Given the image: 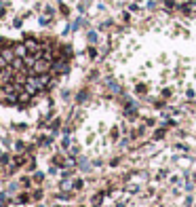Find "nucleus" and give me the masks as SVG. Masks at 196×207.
Instances as JSON below:
<instances>
[{"mask_svg": "<svg viewBox=\"0 0 196 207\" xmlns=\"http://www.w3.org/2000/svg\"><path fill=\"white\" fill-rule=\"evenodd\" d=\"M0 57L6 61V63H9V61H15V51L13 49H4L2 53H0Z\"/></svg>", "mask_w": 196, "mask_h": 207, "instance_id": "f257e3e1", "label": "nucleus"}, {"mask_svg": "<svg viewBox=\"0 0 196 207\" xmlns=\"http://www.w3.org/2000/svg\"><path fill=\"white\" fill-rule=\"evenodd\" d=\"M28 201H30V199H28V195H21V196H19V203H28Z\"/></svg>", "mask_w": 196, "mask_h": 207, "instance_id": "f03ea898", "label": "nucleus"}]
</instances>
